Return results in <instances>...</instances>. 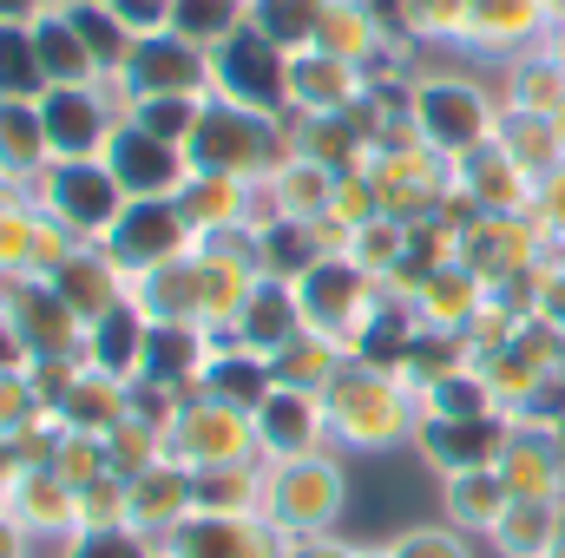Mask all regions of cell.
Here are the masks:
<instances>
[{
  "mask_svg": "<svg viewBox=\"0 0 565 558\" xmlns=\"http://www.w3.org/2000/svg\"><path fill=\"white\" fill-rule=\"evenodd\" d=\"M211 73H217L224 99L244 106V112H270V106L289 99V60H282V46L264 26H237V33L211 53Z\"/></svg>",
  "mask_w": 565,
  "mask_h": 558,
  "instance_id": "277c9868",
  "label": "cell"
},
{
  "mask_svg": "<svg viewBox=\"0 0 565 558\" xmlns=\"http://www.w3.org/2000/svg\"><path fill=\"white\" fill-rule=\"evenodd\" d=\"M204 395H211V401H231V408H244V415H257V408L277 395L270 355H257V348H217L211 368H204Z\"/></svg>",
  "mask_w": 565,
  "mask_h": 558,
  "instance_id": "44dd1931",
  "label": "cell"
},
{
  "mask_svg": "<svg viewBox=\"0 0 565 558\" xmlns=\"http://www.w3.org/2000/svg\"><path fill=\"white\" fill-rule=\"evenodd\" d=\"M415 112H422V132L434 144H447V151H467L487 132V106H480L473 86H427Z\"/></svg>",
  "mask_w": 565,
  "mask_h": 558,
  "instance_id": "603a6c76",
  "label": "cell"
},
{
  "mask_svg": "<svg viewBox=\"0 0 565 558\" xmlns=\"http://www.w3.org/2000/svg\"><path fill=\"white\" fill-rule=\"evenodd\" d=\"M126 79H132V99H164V93H204V79H211V60H204V46H191V40H178V33H151L132 46V60H126Z\"/></svg>",
  "mask_w": 565,
  "mask_h": 558,
  "instance_id": "7c38bea8",
  "label": "cell"
},
{
  "mask_svg": "<svg viewBox=\"0 0 565 558\" xmlns=\"http://www.w3.org/2000/svg\"><path fill=\"white\" fill-rule=\"evenodd\" d=\"M33 53H40L46 86H93V73H99L73 20H33Z\"/></svg>",
  "mask_w": 565,
  "mask_h": 558,
  "instance_id": "cb8c5ba5",
  "label": "cell"
},
{
  "mask_svg": "<svg viewBox=\"0 0 565 558\" xmlns=\"http://www.w3.org/2000/svg\"><path fill=\"white\" fill-rule=\"evenodd\" d=\"M493 466H500V480H507L513 500H565V453H559V433L553 427L513 420Z\"/></svg>",
  "mask_w": 565,
  "mask_h": 558,
  "instance_id": "8fae6325",
  "label": "cell"
},
{
  "mask_svg": "<svg viewBox=\"0 0 565 558\" xmlns=\"http://www.w3.org/2000/svg\"><path fill=\"white\" fill-rule=\"evenodd\" d=\"M487 415H500V401H493L480 368H460V375L422 388V420H487Z\"/></svg>",
  "mask_w": 565,
  "mask_h": 558,
  "instance_id": "484cf974",
  "label": "cell"
},
{
  "mask_svg": "<svg viewBox=\"0 0 565 558\" xmlns=\"http://www.w3.org/2000/svg\"><path fill=\"white\" fill-rule=\"evenodd\" d=\"M66 20L79 26V40H86V53H93V66H99V73H126V60H132L139 33L113 13V0H79Z\"/></svg>",
  "mask_w": 565,
  "mask_h": 558,
  "instance_id": "d4e9b609",
  "label": "cell"
},
{
  "mask_svg": "<svg viewBox=\"0 0 565 558\" xmlns=\"http://www.w3.org/2000/svg\"><path fill=\"white\" fill-rule=\"evenodd\" d=\"M507 506H513V493H507L500 466H480V473H454V480H440V519L460 526L467 539H487V533L500 526Z\"/></svg>",
  "mask_w": 565,
  "mask_h": 558,
  "instance_id": "ac0fdd59",
  "label": "cell"
},
{
  "mask_svg": "<svg viewBox=\"0 0 565 558\" xmlns=\"http://www.w3.org/2000/svg\"><path fill=\"white\" fill-rule=\"evenodd\" d=\"M33 539H66V533H79V493L53 473V466H26L13 486H7V500H0Z\"/></svg>",
  "mask_w": 565,
  "mask_h": 558,
  "instance_id": "2e32d148",
  "label": "cell"
},
{
  "mask_svg": "<svg viewBox=\"0 0 565 558\" xmlns=\"http://www.w3.org/2000/svg\"><path fill=\"white\" fill-rule=\"evenodd\" d=\"M33 13V0H0V26H20Z\"/></svg>",
  "mask_w": 565,
  "mask_h": 558,
  "instance_id": "74e56055",
  "label": "cell"
},
{
  "mask_svg": "<svg viewBox=\"0 0 565 558\" xmlns=\"http://www.w3.org/2000/svg\"><path fill=\"white\" fill-rule=\"evenodd\" d=\"M53 86H46V73H40V53H33V26L20 20V26H0V99H20V106H33V99H46Z\"/></svg>",
  "mask_w": 565,
  "mask_h": 558,
  "instance_id": "4316f807",
  "label": "cell"
},
{
  "mask_svg": "<svg viewBox=\"0 0 565 558\" xmlns=\"http://www.w3.org/2000/svg\"><path fill=\"white\" fill-rule=\"evenodd\" d=\"M99 526H132V480L106 473L79 486V533H99Z\"/></svg>",
  "mask_w": 565,
  "mask_h": 558,
  "instance_id": "1f68e13d",
  "label": "cell"
},
{
  "mask_svg": "<svg viewBox=\"0 0 565 558\" xmlns=\"http://www.w3.org/2000/svg\"><path fill=\"white\" fill-rule=\"evenodd\" d=\"M145 342H151V322H145L132 302H119L113 315H99L86 329V348H93V368L119 375V382H139L145 375Z\"/></svg>",
  "mask_w": 565,
  "mask_h": 558,
  "instance_id": "7402d4cb",
  "label": "cell"
},
{
  "mask_svg": "<svg viewBox=\"0 0 565 558\" xmlns=\"http://www.w3.org/2000/svg\"><path fill=\"white\" fill-rule=\"evenodd\" d=\"M126 191H119V178L106 171V158H79V164H60L53 171V211H60V224L66 230H79V237H106L119 217H126Z\"/></svg>",
  "mask_w": 565,
  "mask_h": 558,
  "instance_id": "52a82bcc",
  "label": "cell"
},
{
  "mask_svg": "<svg viewBox=\"0 0 565 558\" xmlns=\"http://www.w3.org/2000/svg\"><path fill=\"white\" fill-rule=\"evenodd\" d=\"M132 126H145L151 139L191 144V139H198V126H204V99H191V93H164V99H132Z\"/></svg>",
  "mask_w": 565,
  "mask_h": 558,
  "instance_id": "f1b7e54d",
  "label": "cell"
},
{
  "mask_svg": "<svg viewBox=\"0 0 565 558\" xmlns=\"http://www.w3.org/2000/svg\"><path fill=\"white\" fill-rule=\"evenodd\" d=\"M40 119H46V151H60V164H79V158H106L113 126H106V106L93 86H53L40 99Z\"/></svg>",
  "mask_w": 565,
  "mask_h": 558,
  "instance_id": "4fadbf2b",
  "label": "cell"
},
{
  "mask_svg": "<svg viewBox=\"0 0 565 558\" xmlns=\"http://www.w3.org/2000/svg\"><path fill=\"white\" fill-rule=\"evenodd\" d=\"M388 552L395 558H487L480 539H467L460 526H447V519H422V526H402V533H388Z\"/></svg>",
  "mask_w": 565,
  "mask_h": 558,
  "instance_id": "f546056e",
  "label": "cell"
},
{
  "mask_svg": "<svg viewBox=\"0 0 565 558\" xmlns=\"http://www.w3.org/2000/svg\"><path fill=\"white\" fill-rule=\"evenodd\" d=\"M184 244H191V217H184V204L178 197H139V204H126V217L106 230V257L119 264V270H171L178 257H184Z\"/></svg>",
  "mask_w": 565,
  "mask_h": 558,
  "instance_id": "5b68a950",
  "label": "cell"
},
{
  "mask_svg": "<svg viewBox=\"0 0 565 558\" xmlns=\"http://www.w3.org/2000/svg\"><path fill=\"white\" fill-rule=\"evenodd\" d=\"M296 302H302V329H322V335H342V322L362 315V270L355 264H316L309 277L296 282Z\"/></svg>",
  "mask_w": 565,
  "mask_h": 558,
  "instance_id": "e0dca14e",
  "label": "cell"
},
{
  "mask_svg": "<svg viewBox=\"0 0 565 558\" xmlns=\"http://www.w3.org/2000/svg\"><path fill=\"white\" fill-rule=\"evenodd\" d=\"M184 144L171 139H151L145 126H119L113 144H106V171L119 178V191L139 204V197H178V184H184Z\"/></svg>",
  "mask_w": 565,
  "mask_h": 558,
  "instance_id": "ba28073f",
  "label": "cell"
},
{
  "mask_svg": "<svg viewBox=\"0 0 565 558\" xmlns=\"http://www.w3.org/2000/svg\"><path fill=\"white\" fill-rule=\"evenodd\" d=\"M507 415H487V420H422L415 427V453H422L427 473H440V480H454V473H480V466H493L500 460V447H507Z\"/></svg>",
  "mask_w": 565,
  "mask_h": 558,
  "instance_id": "9c48e42d",
  "label": "cell"
},
{
  "mask_svg": "<svg viewBox=\"0 0 565 558\" xmlns=\"http://www.w3.org/2000/svg\"><path fill=\"white\" fill-rule=\"evenodd\" d=\"M257 447L264 460H302V453H329V401L302 395V388H277L257 415Z\"/></svg>",
  "mask_w": 565,
  "mask_h": 558,
  "instance_id": "30bf717a",
  "label": "cell"
},
{
  "mask_svg": "<svg viewBox=\"0 0 565 558\" xmlns=\"http://www.w3.org/2000/svg\"><path fill=\"white\" fill-rule=\"evenodd\" d=\"M106 447H113V473H119V480H139V473H151V466L164 460V433H158V427H145V420L113 427V433H106Z\"/></svg>",
  "mask_w": 565,
  "mask_h": 558,
  "instance_id": "d6a6232c",
  "label": "cell"
},
{
  "mask_svg": "<svg viewBox=\"0 0 565 558\" xmlns=\"http://www.w3.org/2000/svg\"><path fill=\"white\" fill-rule=\"evenodd\" d=\"M355 506V466L342 453H302V460H264V519L282 539H329L349 533Z\"/></svg>",
  "mask_w": 565,
  "mask_h": 558,
  "instance_id": "7a4b0ae2",
  "label": "cell"
},
{
  "mask_svg": "<svg viewBox=\"0 0 565 558\" xmlns=\"http://www.w3.org/2000/svg\"><path fill=\"white\" fill-rule=\"evenodd\" d=\"M53 473L79 493V486H93V480H106L113 473V447H106V433H79V427H66V440H60V453H53Z\"/></svg>",
  "mask_w": 565,
  "mask_h": 558,
  "instance_id": "4dcf8cb0",
  "label": "cell"
},
{
  "mask_svg": "<svg viewBox=\"0 0 565 558\" xmlns=\"http://www.w3.org/2000/svg\"><path fill=\"white\" fill-rule=\"evenodd\" d=\"M237 26H244L237 20V0H178L171 7V33L191 40V46H204V53H217Z\"/></svg>",
  "mask_w": 565,
  "mask_h": 558,
  "instance_id": "83f0119b",
  "label": "cell"
},
{
  "mask_svg": "<svg viewBox=\"0 0 565 558\" xmlns=\"http://www.w3.org/2000/svg\"><path fill=\"white\" fill-rule=\"evenodd\" d=\"M322 0H270L264 7V33L277 40V46H289V40H316L322 33Z\"/></svg>",
  "mask_w": 565,
  "mask_h": 558,
  "instance_id": "e575fe53",
  "label": "cell"
},
{
  "mask_svg": "<svg viewBox=\"0 0 565 558\" xmlns=\"http://www.w3.org/2000/svg\"><path fill=\"white\" fill-rule=\"evenodd\" d=\"M191 513H198V473H191L184 460H171V453H164L151 473L132 480V526H139V533L171 539Z\"/></svg>",
  "mask_w": 565,
  "mask_h": 558,
  "instance_id": "9a60e30c",
  "label": "cell"
},
{
  "mask_svg": "<svg viewBox=\"0 0 565 558\" xmlns=\"http://www.w3.org/2000/svg\"><path fill=\"white\" fill-rule=\"evenodd\" d=\"M559 519H565V500H513V506L500 513V526H493L480 546L493 558H553Z\"/></svg>",
  "mask_w": 565,
  "mask_h": 558,
  "instance_id": "ffe728a7",
  "label": "cell"
},
{
  "mask_svg": "<svg viewBox=\"0 0 565 558\" xmlns=\"http://www.w3.org/2000/svg\"><path fill=\"white\" fill-rule=\"evenodd\" d=\"M73 558H164V539H151L139 526H99L73 539Z\"/></svg>",
  "mask_w": 565,
  "mask_h": 558,
  "instance_id": "836d02e7",
  "label": "cell"
},
{
  "mask_svg": "<svg viewBox=\"0 0 565 558\" xmlns=\"http://www.w3.org/2000/svg\"><path fill=\"white\" fill-rule=\"evenodd\" d=\"M329 447L349 453V460H388L402 440L415 447V427H422V408L408 401V388L388 375V368H342L329 382Z\"/></svg>",
  "mask_w": 565,
  "mask_h": 558,
  "instance_id": "6da1fadb",
  "label": "cell"
},
{
  "mask_svg": "<svg viewBox=\"0 0 565 558\" xmlns=\"http://www.w3.org/2000/svg\"><path fill=\"white\" fill-rule=\"evenodd\" d=\"M26 552H33V533L0 506V558H26Z\"/></svg>",
  "mask_w": 565,
  "mask_h": 558,
  "instance_id": "8d00e7d4",
  "label": "cell"
},
{
  "mask_svg": "<svg viewBox=\"0 0 565 558\" xmlns=\"http://www.w3.org/2000/svg\"><path fill=\"white\" fill-rule=\"evenodd\" d=\"M289 558H362V539L329 533V539H289Z\"/></svg>",
  "mask_w": 565,
  "mask_h": 558,
  "instance_id": "d590c367",
  "label": "cell"
},
{
  "mask_svg": "<svg viewBox=\"0 0 565 558\" xmlns=\"http://www.w3.org/2000/svg\"><path fill=\"white\" fill-rule=\"evenodd\" d=\"M302 335V302H296V282H257V296L244 302L237 315V348H257V355H277Z\"/></svg>",
  "mask_w": 565,
  "mask_h": 558,
  "instance_id": "d6986e66",
  "label": "cell"
},
{
  "mask_svg": "<svg viewBox=\"0 0 565 558\" xmlns=\"http://www.w3.org/2000/svg\"><path fill=\"white\" fill-rule=\"evenodd\" d=\"M184 151H191L198 171L237 178V171H250V164L270 151V132H264V119L244 112V106H204V126H198V139L184 144Z\"/></svg>",
  "mask_w": 565,
  "mask_h": 558,
  "instance_id": "5bb4252c",
  "label": "cell"
},
{
  "mask_svg": "<svg viewBox=\"0 0 565 558\" xmlns=\"http://www.w3.org/2000/svg\"><path fill=\"white\" fill-rule=\"evenodd\" d=\"M164 558H289V539L264 513H244V519H224V513H191L171 539Z\"/></svg>",
  "mask_w": 565,
  "mask_h": 558,
  "instance_id": "8992f818",
  "label": "cell"
},
{
  "mask_svg": "<svg viewBox=\"0 0 565 558\" xmlns=\"http://www.w3.org/2000/svg\"><path fill=\"white\" fill-rule=\"evenodd\" d=\"M164 453L184 460L191 473H211V466H264V447H257L250 415L231 408V401H211V395L184 401V415L171 420V433H164Z\"/></svg>",
  "mask_w": 565,
  "mask_h": 558,
  "instance_id": "3957f363",
  "label": "cell"
}]
</instances>
